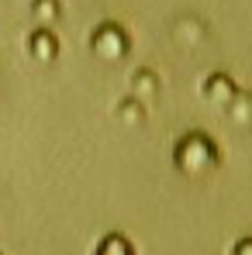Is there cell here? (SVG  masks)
<instances>
[{
	"instance_id": "1",
	"label": "cell",
	"mask_w": 252,
	"mask_h": 255,
	"mask_svg": "<svg viewBox=\"0 0 252 255\" xmlns=\"http://www.w3.org/2000/svg\"><path fill=\"white\" fill-rule=\"evenodd\" d=\"M221 162V152L218 145L211 141L208 134L201 131H187L176 145H173V166L183 172V176H204Z\"/></svg>"
},
{
	"instance_id": "2",
	"label": "cell",
	"mask_w": 252,
	"mask_h": 255,
	"mask_svg": "<svg viewBox=\"0 0 252 255\" xmlns=\"http://www.w3.org/2000/svg\"><path fill=\"white\" fill-rule=\"evenodd\" d=\"M90 48H93L97 59H104V62H118V59H125V55H128L131 38H128V31L121 28V24L104 21V24H97V31L90 35Z\"/></svg>"
},
{
	"instance_id": "3",
	"label": "cell",
	"mask_w": 252,
	"mask_h": 255,
	"mask_svg": "<svg viewBox=\"0 0 252 255\" xmlns=\"http://www.w3.org/2000/svg\"><path fill=\"white\" fill-rule=\"evenodd\" d=\"M239 93V86H235V80L228 76V73H211L208 80L201 83V97L208 100V104H214V107H228L232 104V97Z\"/></svg>"
},
{
	"instance_id": "4",
	"label": "cell",
	"mask_w": 252,
	"mask_h": 255,
	"mask_svg": "<svg viewBox=\"0 0 252 255\" xmlns=\"http://www.w3.org/2000/svg\"><path fill=\"white\" fill-rule=\"evenodd\" d=\"M159 93H163V83H159V73H156V69H138V73L131 76V97L142 100L145 107L156 104Z\"/></svg>"
},
{
	"instance_id": "5",
	"label": "cell",
	"mask_w": 252,
	"mask_h": 255,
	"mask_svg": "<svg viewBox=\"0 0 252 255\" xmlns=\"http://www.w3.org/2000/svg\"><path fill=\"white\" fill-rule=\"evenodd\" d=\"M28 55H31L35 62H52V59L59 55V42H55V35H52L48 28L31 31V38H28Z\"/></svg>"
},
{
	"instance_id": "6",
	"label": "cell",
	"mask_w": 252,
	"mask_h": 255,
	"mask_svg": "<svg viewBox=\"0 0 252 255\" xmlns=\"http://www.w3.org/2000/svg\"><path fill=\"white\" fill-rule=\"evenodd\" d=\"M225 114H228L239 128H249L252 125V93L249 90H239V93L232 97V104L225 107Z\"/></svg>"
},
{
	"instance_id": "7",
	"label": "cell",
	"mask_w": 252,
	"mask_h": 255,
	"mask_svg": "<svg viewBox=\"0 0 252 255\" xmlns=\"http://www.w3.org/2000/svg\"><path fill=\"white\" fill-rule=\"evenodd\" d=\"M114 114H118V121L128 128H138L145 121V114H149V107L142 104V100H135V97H125L118 107H114Z\"/></svg>"
},
{
	"instance_id": "8",
	"label": "cell",
	"mask_w": 252,
	"mask_h": 255,
	"mask_svg": "<svg viewBox=\"0 0 252 255\" xmlns=\"http://www.w3.org/2000/svg\"><path fill=\"white\" fill-rule=\"evenodd\" d=\"M93 255H135V249L125 235H104L100 245L93 249Z\"/></svg>"
},
{
	"instance_id": "9",
	"label": "cell",
	"mask_w": 252,
	"mask_h": 255,
	"mask_svg": "<svg viewBox=\"0 0 252 255\" xmlns=\"http://www.w3.org/2000/svg\"><path fill=\"white\" fill-rule=\"evenodd\" d=\"M31 14H35V21L38 24H55L59 21V14H62V3L59 0H31Z\"/></svg>"
},
{
	"instance_id": "10",
	"label": "cell",
	"mask_w": 252,
	"mask_h": 255,
	"mask_svg": "<svg viewBox=\"0 0 252 255\" xmlns=\"http://www.w3.org/2000/svg\"><path fill=\"white\" fill-rule=\"evenodd\" d=\"M232 255H252V238H239L232 245Z\"/></svg>"
}]
</instances>
